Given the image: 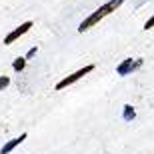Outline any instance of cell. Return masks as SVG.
Wrapping results in <instances>:
<instances>
[{
    "label": "cell",
    "mask_w": 154,
    "mask_h": 154,
    "mask_svg": "<svg viewBox=\"0 0 154 154\" xmlns=\"http://www.w3.org/2000/svg\"><path fill=\"white\" fill-rule=\"evenodd\" d=\"M134 116H136V110L132 108L130 104H124V112H122V118H124L126 122H130V120H134Z\"/></svg>",
    "instance_id": "cell-6"
},
{
    "label": "cell",
    "mask_w": 154,
    "mask_h": 154,
    "mask_svg": "<svg viewBox=\"0 0 154 154\" xmlns=\"http://www.w3.org/2000/svg\"><path fill=\"white\" fill-rule=\"evenodd\" d=\"M24 66H26V58H16V60H14V64H12V68L16 70V72L24 70Z\"/></svg>",
    "instance_id": "cell-7"
},
{
    "label": "cell",
    "mask_w": 154,
    "mask_h": 154,
    "mask_svg": "<svg viewBox=\"0 0 154 154\" xmlns=\"http://www.w3.org/2000/svg\"><path fill=\"white\" fill-rule=\"evenodd\" d=\"M140 66H142V58H136V60H132V58H126V60H122V62L118 64L116 72H118V76H128L130 72L138 70Z\"/></svg>",
    "instance_id": "cell-3"
},
{
    "label": "cell",
    "mask_w": 154,
    "mask_h": 154,
    "mask_svg": "<svg viewBox=\"0 0 154 154\" xmlns=\"http://www.w3.org/2000/svg\"><path fill=\"white\" fill-rule=\"evenodd\" d=\"M152 26H154V16L146 20V24H144V30H150V28H152Z\"/></svg>",
    "instance_id": "cell-9"
},
{
    "label": "cell",
    "mask_w": 154,
    "mask_h": 154,
    "mask_svg": "<svg viewBox=\"0 0 154 154\" xmlns=\"http://www.w3.org/2000/svg\"><path fill=\"white\" fill-rule=\"evenodd\" d=\"M24 140H26V132H24V134H20V136H18V138H14V140H10V142H6L4 146L0 148V154H10L12 150L16 148L18 144H22Z\"/></svg>",
    "instance_id": "cell-5"
},
{
    "label": "cell",
    "mask_w": 154,
    "mask_h": 154,
    "mask_svg": "<svg viewBox=\"0 0 154 154\" xmlns=\"http://www.w3.org/2000/svg\"><path fill=\"white\" fill-rule=\"evenodd\" d=\"M8 84H10V78L8 76H0V90H4Z\"/></svg>",
    "instance_id": "cell-8"
},
{
    "label": "cell",
    "mask_w": 154,
    "mask_h": 154,
    "mask_svg": "<svg viewBox=\"0 0 154 154\" xmlns=\"http://www.w3.org/2000/svg\"><path fill=\"white\" fill-rule=\"evenodd\" d=\"M30 28H32V22H30V20H28V22H24V24H20V26H18L16 30H12L10 34H8V36L4 38V44H12V42H14L16 38H20L22 34H26V32H28Z\"/></svg>",
    "instance_id": "cell-4"
},
{
    "label": "cell",
    "mask_w": 154,
    "mask_h": 154,
    "mask_svg": "<svg viewBox=\"0 0 154 154\" xmlns=\"http://www.w3.org/2000/svg\"><path fill=\"white\" fill-rule=\"evenodd\" d=\"M92 70H94V64H88V66H84V68L76 70L74 74L66 76V78H62V80H60V82H58V84H56V90H62V88H66V86L74 84L76 80H80V78H82V76H86V74H90Z\"/></svg>",
    "instance_id": "cell-2"
},
{
    "label": "cell",
    "mask_w": 154,
    "mask_h": 154,
    "mask_svg": "<svg viewBox=\"0 0 154 154\" xmlns=\"http://www.w3.org/2000/svg\"><path fill=\"white\" fill-rule=\"evenodd\" d=\"M36 50H38V48H36V46H32V48H30V50H28V54H26V60H28V58H32V56H34V54H36Z\"/></svg>",
    "instance_id": "cell-10"
},
{
    "label": "cell",
    "mask_w": 154,
    "mask_h": 154,
    "mask_svg": "<svg viewBox=\"0 0 154 154\" xmlns=\"http://www.w3.org/2000/svg\"><path fill=\"white\" fill-rule=\"evenodd\" d=\"M122 2H124V0H108V2H106L104 6H100V8H98V10H94L90 16L86 18V20H82V22H80L78 32H86L88 28H92L94 24L100 22L102 18H106L108 14H112V12H116V8H118Z\"/></svg>",
    "instance_id": "cell-1"
}]
</instances>
